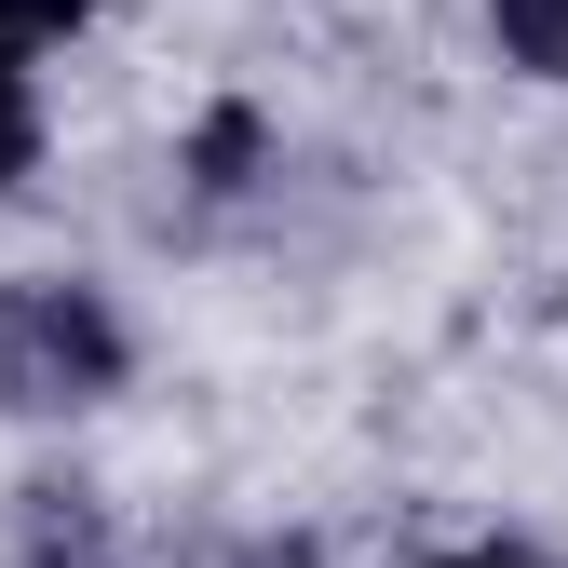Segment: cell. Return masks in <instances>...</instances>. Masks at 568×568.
<instances>
[{
  "label": "cell",
  "instance_id": "obj_2",
  "mask_svg": "<svg viewBox=\"0 0 568 568\" xmlns=\"http://www.w3.org/2000/svg\"><path fill=\"white\" fill-rule=\"evenodd\" d=\"M487 41L515 68H541V82H568V0H487Z\"/></svg>",
  "mask_w": 568,
  "mask_h": 568
},
{
  "label": "cell",
  "instance_id": "obj_1",
  "mask_svg": "<svg viewBox=\"0 0 568 568\" xmlns=\"http://www.w3.org/2000/svg\"><path fill=\"white\" fill-rule=\"evenodd\" d=\"M122 379H135V338L95 284H68V271L0 284V419H82Z\"/></svg>",
  "mask_w": 568,
  "mask_h": 568
},
{
  "label": "cell",
  "instance_id": "obj_5",
  "mask_svg": "<svg viewBox=\"0 0 568 568\" xmlns=\"http://www.w3.org/2000/svg\"><path fill=\"white\" fill-rule=\"evenodd\" d=\"M434 568H541L528 541H460V555H434Z\"/></svg>",
  "mask_w": 568,
  "mask_h": 568
},
{
  "label": "cell",
  "instance_id": "obj_3",
  "mask_svg": "<svg viewBox=\"0 0 568 568\" xmlns=\"http://www.w3.org/2000/svg\"><path fill=\"white\" fill-rule=\"evenodd\" d=\"M28 163H41V82H28V54L0 41V190H28Z\"/></svg>",
  "mask_w": 568,
  "mask_h": 568
},
{
  "label": "cell",
  "instance_id": "obj_4",
  "mask_svg": "<svg viewBox=\"0 0 568 568\" xmlns=\"http://www.w3.org/2000/svg\"><path fill=\"white\" fill-rule=\"evenodd\" d=\"M109 0H0V41L14 54H41V41H68V28H95Z\"/></svg>",
  "mask_w": 568,
  "mask_h": 568
}]
</instances>
